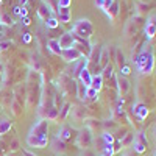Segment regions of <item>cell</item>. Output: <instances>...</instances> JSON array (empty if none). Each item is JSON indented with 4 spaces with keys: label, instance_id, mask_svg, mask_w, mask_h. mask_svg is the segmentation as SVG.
<instances>
[{
    "label": "cell",
    "instance_id": "cell-47",
    "mask_svg": "<svg viewBox=\"0 0 156 156\" xmlns=\"http://www.w3.org/2000/svg\"><path fill=\"white\" fill-rule=\"evenodd\" d=\"M95 5H97L98 8H101V6H103V0H95Z\"/></svg>",
    "mask_w": 156,
    "mask_h": 156
},
{
    "label": "cell",
    "instance_id": "cell-39",
    "mask_svg": "<svg viewBox=\"0 0 156 156\" xmlns=\"http://www.w3.org/2000/svg\"><path fill=\"white\" fill-rule=\"evenodd\" d=\"M58 14H70L69 8H58Z\"/></svg>",
    "mask_w": 156,
    "mask_h": 156
},
{
    "label": "cell",
    "instance_id": "cell-48",
    "mask_svg": "<svg viewBox=\"0 0 156 156\" xmlns=\"http://www.w3.org/2000/svg\"><path fill=\"white\" fill-rule=\"evenodd\" d=\"M14 14H19L20 16V6H14Z\"/></svg>",
    "mask_w": 156,
    "mask_h": 156
},
{
    "label": "cell",
    "instance_id": "cell-31",
    "mask_svg": "<svg viewBox=\"0 0 156 156\" xmlns=\"http://www.w3.org/2000/svg\"><path fill=\"white\" fill-rule=\"evenodd\" d=\"M0 23H2V25H12V19L8 14L2 12V14H0Z\"/></svg>",
    "mask_w": 156,
    "mask_h": 156
},
{
    "label": "cell",
    "instance_id": "cell-34",
    "mask_svg": "<svg viewBox=\"0 0 156 156\" xmlns=\"http://www.w3.org/2000/svg\"><path fill=\"white\" fill-rule=\"evenodd\" d=\"M72 0H58V8H70Z\"/></svg>",
    "mask_w": 156,
    "mask_h": 156
},
{
    "label": "cell",
    "instance_id": "cell-18",
    "mask_svg": "<svg viewBox=\"0 0 156 156\" xmlns=\"http://www.w3.org/2000/svg\"><path fill=\"white\" fill-rule=\"evenodd\" d=\"M101 86H103V76H101V73L100 75H92V83H90V87H94L97 92L101 89Z\"/></svg>",
    "mask_w": 156,
    "mask_h": 156
},
{
    "label": "cell",
    "instance_id": "cell-38",
    "mask_svg": "<svg viewBox=\"0 0 156 156\" xmlns=\"http://www.w3.org/2000/svg\"><path fill=\"white\" fill-rule=\"evenodd\" d=\"M9 45H11V41H2V42H0V51H2V50H6Z\"/></svg>",
    "mask_w": 156,
    "mask_h": 156
},
{
    "label": "cell",
    "instance_id": "cell-46",
    "mask_svg": "<svg viewBox=\"0 0 156 156\" xmlns=\"http://www.w3.org/2000/svg\"><path fill=\"white\" fill-rule=\"evenodd\" d=\"M12 108H14V114H16V115H17V114L20 112V111L17 109V108H19V105H17V103H14V105H12Z\"/></svg>",
    "mask_w": 156,
    "mask_h": 156
},
{
    "label": "cell",
    "instance_id": "cell-37",
    "mask_svg": "<svg viewBox=\"0 0 156 156\" xmlns=\"http://www.w3.org/2000/svg\"><path fill=\"white\" fill-rule=\"evenodd\" d=\"M129 72H131V69H129V67L126 66V64H125V66L120 69V75H122V76H126V75H129Z\"/></svg>",
    "mask_w": 156,
    "mask_h": 156
},
{
    "label": "cell",
    "instance_id": "cell-6",
    "mask_svg": "<svg viewBox=\"0 0 156 156\" xmlns=\"http://www.w3.org/2000/svg\"><path fill=\"white\" fill-rule=\"evenodd\" d=\"M81 56H83V55H81L75 47L67 48V50H61V58H62L64 61H67V62H76Z\"/></svg>",
    "mask_w": 156,
    "mask_h": 156
},
{
    "label": "cell",
    "instance_id": "cell-25",
    "mask_svg": "<svg viewBox=\"0 0 156 156\" xmlns=\"http://www.w3.org/2000/svg\"><path fill=\"white\" fill-rule=\"evenodd\" d=\"M105 12H106V14H108L109 17H112V19H114L117 14H119V2H114V3L108 8V11H105Z\"/></svg>",
    "mask_w": 156,
    "mask_h": 156
},
{
    "label": "cell",
    "instance_id": "cell-22",
    "mask_svg": "<svg viewBox=\"0 0 156 156\" xmlns=\"http://www.w3.org/2000/svg\"><path fill=\"white\" fill-rule=\"evenodd\" d=\"M9 129H11V122L8 119H2V120H0V136L6 134Z\"/></svg>",
    "mask_w": 156,
    "mask_h": 156
},
{
    "label": "cell",
    "instance_id": "cell-45",
    "mask_svg": "<svg viewBox=\"0 0 156 156\" xmlns=\"http://www.w3.org/2000/svg\"><path fill=\"white\" fill-rule=\"evenodd\" d=\"M123 156H137V153H136L134 150H128V151H125Z\"/></svg>",
    "mask_w": 156,
    "mask_h": 156
},
{
    "label": "cell",
    "instance_id": "cell-9",
    "mask_svg": "<svg viewBox=\"0 0 156 156\" xmlns=\"http://www.w3.org/2000/svg\"><path fill=\"white\" fill-rule=\"evenodd\" d=\"M115 83H117V90H119V95L120 97H125L129 90V81L126 80V76H122L119 75L115 78Z\"/></svg>",
    "mask_w": 156,
    "mask_h": 156
},
{
    "label": "cell",
    "instance_id": "cell-41",
    "mask_svg": "<svg viewBox=\"0 0 156 156\" xmlns=\"http://www.w3.org/2000/svg\"><path fill=\"white\" fill-rule=\"evenodd\" d=\"M103 123V126H106V128H112V126H115V123L112 122V120H108V122H101Z\"/></svg>",
    "mask_w": 156,
    "mask_h": 156
},
{
    "label": "cell",
    "instance_id": "cell-50",
    "mask_svg": "<svg viewBox=\"0 0 156 156\" xmlns=\"http://www.w3.org/2000/svg\"><path fill=\"white\" fill-rule=\"evenodd\" d=\"M23 154H25V156H34V154H31L30 151H23Z\"/></svg>",
    "mask_w": 156,
    "mask_h": 156
},
{
    "label": "cell",
    "instance_id": "cell-4",
    "mask_svg": "<svg viewBox=\"0 0 156 156\" xmlns=\"http://www.w3.org/2000/svg\"><path fill=\"white\" fill-rule=\"evenodd\" d=\"M47 129H48V120L42 119L33 125V128L30 129V136H37V137H44L47 136Z\"/></svg>",
    "mask_w": 156,
    "mask_h": 156
},
{
    "label": "cell",
    "instance_id": "cell-51",
    "mask_svg": "<svg viewBox=\"0 0 156 156\" xmlns=\"http://www.w3.org/2000/svg\"><path fill=\"white\" fill-rule=\"evenodd\" d=\"M153 134H154V137H156V125H154V128H153Z\"/></svg>",
    "mask_w": 156,
    "mask_h": 156
},
{
    "label": "cell",
    "instance_id": "cell-12",
    "mask_svg": "<svg viewBox=\"0 0 156 156\" xmlns=\"http://www.w3.org/2000/svg\"><path fill=\"white\" fill-rule=\"evenodd\" d=\"M78 78H80V83H83L86 87H90V83H92V73H90L89 69H83L80 72V75H78Z\"/></svg>",
    "mask_w": 156,
    "mask_h": 156
},
{
    "label": "cell",
    "instance_id": "cell-1",
    "mask_svg": "<svg viewBox=\"0 0 156 156\" xmlns=\"http://www.w3.org/2000/svg\"><path fill=\"white\" fill-rule=\"evenodd\" d=\"M75 37H80V39H87L92 36L94 33V27H92V23H90L89 19H80V20H76L73 23V27H72V31H70Z\"/></svg>",
    "mask_w": 156,
    "mask_h": 156
},
{
    "label": "cell",
    "instance_id": "cell-17",
    "mask_svg": "<svg viewBox=\"0 0 156 156\" xmlns=\"http://www.w3.org/2000/svg\"><path fill=\"white\" fill-rule=\"evenodd\" d=\"M119 142H120L122 148H128L129 145H133V142H134V133H126Z\"/></svg>",
    "mask_w": 156,
    "mask_h": 156
},
{
    "label": "cell",
    "instance_id": "cell-7",
    "mask_svg": "<svg viewBox=\"0 0 156 156\" xmlns=\"http://www.w3.org/2000/svg\"><path fill=\"white\" fill-rule=\"evenodd\" d=\"M27 144L28 147H33V148H44L47 147L48 144V137L44 136V137H37V136H27Z\"/></svg>",
    "mask_w": 156,
    "mask_h": 156
},
{
    "label": "cell",
    "instance_id": "cell-35",
    "mask_svg": "<svg viewBox=\"0 0 156 156\" xmlns=\"http://www.w3.org/2000/svg\"><path fill=\"white\" fill-rule=\"evenodd\" d=\"M58 22H62V23L70 22V14H58Z\"/></svg>",
    "mask_w": 156,
    "mask_h": 156
},
{
    "label": "cell",
    "instance_id": "cell-20",
    "mask_svg": "<svg viewBox=\"0 0 156 156\" xmlns=\"http://www.w3.org/2000/svg\"><path fill=\"white\" fill-rule=\"evenodd\" d=\"M47 47L50 48V51H53L55 55H61V47H59L56 39H50V41L47 42Z\"/></svg>",
    "mask_w": 156,
    "mask_h": 156
},
{
    "label": "cell",
    "instance_id": "cell-52",
    "mask_svg": "<svg viewBox=\"0 0 156 156\" xmlns=\"http://www.w3.org/2000/svg\"><path fill=\"white\" fill-rule=\"evenodd\" d=\"M153 156H156V150H154V154H153Z\"/></svg>",
    "mask_w": 156,
    "mask_h": 156
},
{
    "label": "cell",
    "instance_id": "cell-42",
    "mask_svg": "<svg viewBox=\"0 0 156 156\" xmlns=\"http://www.w3.org/2000/svg\"><path fill=\"white\" fill-rule=\"evenodd\" d=\"M20 19H22V23H23V25H30V23H31V20H30V17H28V16L20 17Z\"/></svg>",
    "mask_w": 156,
    "mask_h": 156
},
{
    "label": "cell",
    "instance_id": "cell-24",
    "mask_svg": "<svg viewBox=\"0 0 156 156\" xmlns=\"http://www.w3.org/2000/svg\"><path fill=\"white\" fill-rule=\"evenodd\" d=\"M69 112H70V103H69V101H66V103L62 105V108H59V117H58V119L64 120V119L67 117V114H69Z\"/></svg>",
    "mask_w": 156,
    "mask_h": 156
},
{
    "label": "cell",
    "instance_id": "cell-14",
    "mask_svg": "<svg viewBox=\"0 0 156 156\" xmlns=\"http://www.w3.org/2000/svg\"><path fill=\"white\" fill-rule=\"evenodd\" d=\"M56 137L61 139V140H64V142L69 140V139L72 137V128H70V126H66V125H62V126L59 128V131H58Z\"/></svg>",
    "mask_w": 156,
    "mask_h": 156
},
{
    "label": "cell",
    "instance_id": "cell-29",
    "mask_svg": "<svg viewBox=\"0 0 156 156\" xmlns=\"http://www.w3.org/2000/svg\"><path fill=\"white\" fill-rule=\"evenodd\" d=\"M45 25H47V28H51V30H53V28H56L58 25H59V22H58V19L53 16V17H50V19L45 20Z\"/></svg>",
    "mask_w": 156,
    "mask_h": 156
},
{
    "label": "cell",
    "instance_id": "cell-40",
    "mask_svg": "<svg viewBox=\"0 0 156 156\" xmlns=\"http://www.w3.org/2000/svg\"><path fill=\"white\" fill-rule=\"evenodd\" d=\"M30 41H31V33H25V34H23V42L28 44Z\"/></svg>",
    "mask_w": 156,
    "mask_h": 156
},
{
    "label": "cell",
    "instance_id": "cell-49",
    "mask_svg": "<svg viewBox=\"0 0 156 156\" xmlns=\"http://www.w3.org/2000/svg\"><path fill=\"white\" fill-rule=\"evenodd\" d=\"M3 72H5V67H3V64H2V62H0V75H2Z\"/></svg>",
    "mask_w": 156,
    "mask_h": 156
},
{
    "label": "cell",
    "instance_id": "cell-32",
    "mask_svg": "<svg viewBox=\"0 0 156 156\" xmlns=\"http://www.w3.org/2000/svg\"><path fill=\"white\" fill-rule=\"evenodd\" d=\"M103 140H105V145H108V144L111 145L114 142V137H112L111 133H105V134H103Z\"/></svg>",
    "mask_w": 156,
    "mask_h": 156
},
{
    "label": "cell",
    "instance_id": "cell-28",
    "mask_svg": "<svg viewBox=\"0 0 156 156\" xmlns=\"http://www.w3.org/2000/svg\"><path fill=\"white\" fill-rule=\"evenodd\" d=\"M101 76H103V80H109L112 76V64H108L106 67L101 69Z\"/></svg>",
    "mask_w": 156,
    "mask_h": 156
},
{
    "label": "cell",
    "instance_id": "cell-30",
    "mask_svg": "<svg viewBox=\"0 0 156 156\" xmlns=\"http://www.w3.org/2000/svg\"><path fill=\"white\" fill-rule=\"evenodd\" d=\"M97 95H98V92H97L94 87H87V90H86V98H89V100H95Z\"/></svg>",
    "mask_w": 156,
    "mask_h": 156
},
{
    "label": "cell",
    "instance_id": "cell-3",
    "mask_svg": "<svg viewBox=\"0 0 156 156\" xmlns=\"http://www.w3.org/2000/svg\"><path fill=\"white\" fill-rule=\"evenodd\" d=\"M92 139H94L92 137V131H90L89 128H84L76 136V145L80 148H83V150H86V148L90 147V144H92Z\"/></svg>",
    "mask_w": 156,
    "mask_h": 156
},
{
    "label": "cell",
    "instance_id": "cell-44",
    "mask_svg": "<svg viewBox=\"0 0 156 156\" xmlns=\"http://www.w3.org/2000/svg\"><path fill=\"white\" fill-rule=\"evenodd\" d=\"M137 6H139V11H145V9H148V5H145V3H137Z\"/></svg>",
    "mask_w": 156,
    "mask_h": 156
},
{
    "label": "cell",
    "instance_id": "cell-19",
    "mask_svg": "<svg viewBox=\"0 0 156 156\" xmlns=\"http://www.w3.org/2000/svg\"><path fill=\"white\" fill-rule=\"evenodd\" d=\"M154 34H156V23L151 22V20H148L147 22V27H145V36L148 39H151V37H154Z\"/></svg>",
    "mask_w": 156,
    "mask_h": 156
},
{
    "label": "cell",
    "instance_id": "cell-15",
    "mask_svg": "<svg viewBox=\"0 0 156 156\" xmlns=\"http://www.w3.org/2000/svg\"><path fill=\"white\" fill-rule=\"evenodd\" d=\"M109 64V50L106 47H101V53H100V61H98V66L103 69Z\"/></svg>",
    "mask_w": 156,
    "mask_h": 156
},
{
    "label": "cell",
    "instance_id": "cell-43",
    "mask_svg": "<svg viewBox=\"0 0 156 156\" xmlns=\"http://www.w3.org/2000/svg\"><path fill=\"white\" fill-rule=\"evenodd\" d=\"M83 156H95V153H94L92 150L86 148V150H84V153H83Z\"/></svg>",
    "mask_w": 156,
    "mask_h": 156
},
{
    "label": "cell",
    "instance_id": "cell-2",
    "mask_svg": "<svg viewBox=\"0 0 156 156\" xmlns=\"http://www.w3.org/2000/svg\"><path fill=\"white\" fill-rule=\"evenodd\" d=\"M136 66L139 67L140 72H144V73H150L154 67V59H153V53L151 51H142V53L137 56L136 59Z\"/></svg>",
    "mask_w": 156,
    "mask_h": 156
},
{
    "label": "cell",
    "instance_id": "cell-11",
    "mask_svg": "<svg viewBox=\"0 0 156 156\" xmlns=\"http://www.w3.org/2000/svg\"><path fill=\"white\" fill-rule=\"evenodd\" d=\"M37 14H39V17H41L42 20H47V19H50V17H53V12H51L50 6L45 5V3H41V5H39Z\"/></svg>",
    "mask_w": 156,
    "mask_h": 156
},
{
    "label": "cell",
    "instance_id": "cell-26",
    "mask_svg": "<svg viewBox=\"0 0 156 156\" xmlns=\"http://www.w3.org/2000/svg\"><path fill=\"white\" fill-rule=\"evenodd\" d=\"M86 123H87V126H86V128H89L90 131H95V129H100V128L103 126V123H101V122L94 120V119H89V120H86Z\"/></svg>",
    "mask_w": 156,
    "mask_h": 156
},
{
    "label": "cell",
    "instance_id": "cell-27",
    "mask_svg": "<svg viewBox=\"0 0 156 156\" xmlns=\"http://www.w3.org/2000/svg\"><path fill=\"white\" fill-rule=\"evenodd\" d=\"M114 59H115L117 64H119V67H120V69L125 66V55H123V51H122V50H117V51H115Z\"/></svg>",
    "mask_w": 156,
    "mask_h": 156
},
{
    "label": "cell",
    "instance_id": "cell-36",
    "mask_svg": "<svg viewBox=\"0 0 156 156\" xmlns=\"http://www.w3.org/2000/svg\"><path fill=\"white\" fill-rule=\"evenodd\" d=\"M114 2H115V0H103V6H101V9H103V11H108V8H109Z\"/></svg>",
    "mask_w": 156,
    "mask_h": 156
},
{
    "label": "cell",
    "instance_id": "cell-23",
    "mask_svg": "<svg viewBox=\"0 0 156 156\" xmlns=\"http://www.w3.org/2000/svg\"><path fill=\"white\" fill-rule=\"evenodd\" d=\"M86 90H87V87L83 83H76V97L80 98V100H84L86 98Z\"/></svg>",
    "mask_w": 156,
    "mask_h": 156
},
{
    "label": "cell",
    "instance_id": "cell-5",
    "mask_svg": "<svg viewBox=\"0 0 156 156\" xmlns=\"http://www.w3.org/2000/svg\"><path fill=\"white\" fill-rule=\"evenodd\" d=\"M133 145H134V151L137 154L140 153H144L147 150V137L144 133H137L134 134V142H133Z\"/></svg>",
    "mask_w": 156,
    "mask_h": 156
},
{
    "label": "cell",
    "instance_id": "cell-21",
    "mask_svg": "<svg viewBox=\"0 0 156 156\" xmlns=\"http://www.w3.org/2000/svg\"><path fill=\"white\" fill-rule=\"evenodd\" d=\"M59 117V109L56 106H51L50 109H47V114H45V119L47 120H55Z\"/></svg>",
    "mask_w": 156,
    "mask_h": 156
},
{
    "label": "cell",
    "instance_id": "cell-16",
    "mask_svg": "<svg viewBox=\"0 0 156 156\" xmlns=\"http://www.w3.org/2000/svg\"><path fill=\"white\" fill-rule=\"evenodd\" d=\"M51 147H53V150H55L56 153H64V151H66V148H67L66 142L61 140V139H58V137L53 139V142H51Z\"/></svg>",
    "mask_w": 156,
    "mask_h": 156
},
{
    "label": "cell",
    "instance_id": "cell-10",
    "mask_svg": "<svg viewBox=\"0 0 156 156\" xmlns=\"http://www.w3.org/2000/svg\"><path fill=\"white\" fill-rule=\"evenodd\" d=\"M133 112H134L136 119H137L139 122L145 120V117L148 115V109H147V105H144V103H142V101H137L136 105H134V108H133Z\"/></svg>",
    "mask_w": 156,
    "mask_h": 156
},
{
    "label": "cell",
    "instance_id": "cell-13",
    "mask_svg": "<svg viewBox=\"0 0 156 156\" xmlns=\"http://www.w3.org/2000/svg\"><path fill=\"white\" fill-rule=\"evenodd\" d=\"M100 53H101V45H92V48H90V53H89V62L98 64V61H100Z\"/></svg>",
    "mask_w": 156,
    "mask_h": 156
},
{
    "label": "cell",
    "instance_id": "cell-8",
    "mask_svg": "<svg viewBox=\"0 0 156 156\" xmlns=\"http://www.w3.org/2000/svg\"><path fill=\"white\" fill-rule=\"evenodd\" d=\"M58 44H59L61 50L72 48V47H73V44H75V36H73L70 31L64 33V34H61V37L58 39Z\"/></svg>",
    "mask_w": 156,
    "mask_h": 156
},
{
    "label": "cell",
    "instance_id": "cell-53",
    "mask_svg": "<svg viewBox=\"0 0 156 156\" xmlns=\"http://www.w3.org/2000/svg\"><path fill=\"white\" fill-rule=\"evenodd\" d=\"M11 156H12V154H11Z\"/></svg>",
    "mask_w": 156,
    "mask_h": 156
},
{
    "label": "cell",
    "instance_id": "cell-33",
    "mask_svg": "<svg viewBox=\"0 0 156 156\" xmlns=\"http://www.w3.org/2000/svg\"><path fill=\"white\" fill-rule=\"evenodd\" d=\"M9 150H11V151H17V150H19V140H17V139H12V140L9 142Z\"/></svg>",
    "mask_w": 156,
    "mask_h": 156
}]
</instances>
